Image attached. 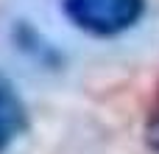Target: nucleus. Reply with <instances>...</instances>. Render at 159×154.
Wrapping results in <instances>:
<instances>
[{"label":"nucleus","mask_w":159,"mask_h":154,"mask_svg":"<svg viewBox=\"0 0 159 154\" xmlns=\"http://www.w3.org/2000/svg\"><path fill=\"white\" fill-rule=\"evenodd\" d=\"M28 107L8 76L0 73V154L8 152L28 129Z\"/></svg>","instance_id":"2"},{"label":"nucleus","mask_w":159,"mask_h":154,"mask_svg":"<svg viewBox=\"0 0 159 154\" xmlns=\"http://www.w3.org/2000/svg\"><path fill=\"white\" fill-rule=\"evenodd\" d=\"M145 143L159 154V107H154V112L145 123Z\"/></svg>","instance_id":"3"},{"label":"nucleus","mask_w":159,"mask_h":154,"mask_svg":"<svg viewBox=\"0 0 159 154\" xmlns=\"http://www.w3.org/2000/svg\"><path fill=\"white\" fill-rule=\"evenodd\" d=\"M59 6L70 25L101 39L131 31L145 14V0H59Z\"/></svg>","instance_id":"1"}]
</instances>
